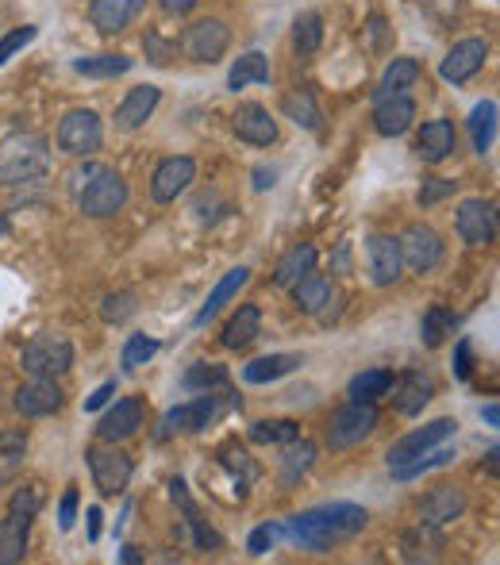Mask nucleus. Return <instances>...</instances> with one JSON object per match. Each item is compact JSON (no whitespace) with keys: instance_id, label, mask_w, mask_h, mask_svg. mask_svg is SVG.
<instances>
[{"instance_id":"obj_1","label":"nucleus","mask_w":500,"mask_h":565,"mask_svg":"<svg viewBox=\"0 0 500 565\" xmlns=\"http://www.w3.org/2000/svg\"><path fill=\"white\" fill-rule=\"evenodd\" d=\"M366 523H370L366 508H358V504H350V500H331V504H320V508H308V512L289 516L281 531L297 542L300 550L327 554L335 542L358 535Z\"/></svg>"},{"instance_id":"obj_2","label":"nucleus","mask_w":500,"mask_h":565,"mask_svg":"<svg viewBox=\"0 0 500 565\" xmlns=\"http://www.w3.org/2000/svg\"><path fill=\"white\" fill-rule=\"evenodd\" d=\"M50 170V143L43 135L0 139V185H31Z\"/></svg>"},{"instance_id":"obj_3","label":"nucleus","mask_w":500,"mask_h":565,"mask_svg":"<svg viewBox=\"0 0 500 565\" xmlns=\"http://www.w3.org/2000/svg\"><path fill=\"white\" fill-rule=\"evenodd\" d=\"M124 204H127V181L112 166H97V170L85 177L81 193H77V208L89 220H108V216L124 212Z\"/></svg>"},{"instance_id":"obj_4","label":"nucleus","mask_w":500,"mask_h":565,"mask_svg":"<svg viewBox=\"0 0 500 565\" xmlns=\"http://www.w3.org/2000/svg\"><path fill=\"white\" fill-rule=\"evenodd\" d=\"M20 366L31 377H62L74 369V346L62 335H35L20 354Z\"/></svg>"},{"instance_id":"obj_5","label":"nucleus","mask_w":500,"mask_h":565,"mask_svg":"<svg viewBox=\"0 0 500 565\" xmlns=\"http://www.w3.org/2000/svg\"><path fill=\"white\" fill-rule=\"evenodd\" d=\"M377 427V408L366 404V400H350L347 408H339L331 423H327L324 439L331 450H347V446H358L362 439H370Z\"/></svg>"},{"instance_id":"obj_6","label":"nucleus","mask_w":500,"mask_h":565,"mask_svg":"<svg viewBox=\"0 0 500 565\" xmlns=\"http://www.w3.org/2000/svg\"><path fill=\"white\" fill-rule=\"evenodd\" d=\"M100 143H104V127H100V116L89 112V108H74L66 112L62 123H58V150L70 154V158H89L97 154Z\"/></svg>"},{"instance_id":"obj_7","label":"nucleus","mask_w":500,"mask_h":565,"mask_svg":"<svg viewBox=\"0 0 500 565\" xmlns=\"http://www.w3.org/2000/svg\"><path fill=\"white\" fill-rule=\"evenodd\" d=\"M85 462H89V473H93V485H97L100 496H120L131 481V473H135L131 458L124 450H116V443L85 450Z\"/></svg>"},{"instance_id":"obj_8","label":"nucleus","mask_w":500,"mask_h":565,"mask_svg":"<svg viewBox=\"0 0 500 565\" xmlns=\"http://www.w3.org/2000/svg\"><path fill=\"white\" fill-rule=\"evenodd\" d=\"M397 243H400V262L412 273H431L443 262V239L427 223H408L397 235Z\"/></svg>"},{"instance_id":"obj_9","label":"nucleus","mask_w":500,"mask_h":565,"mask_svg":"<svg viewBox=\"0 0 500 565\" xmlns=\"http://www.w3.org/2000/svg\"><path fill=\"white\" fill-rule=\"evenodd\" d=\"M454 419L443 416V419H431V423H424V427H416V431H408L404 439H397V443L389 446V454H385V462H389V469H400L408 466V462H416L420 454H427L431 446L447 443L450 435H454Z\"/></svg>"},{"instance_id":"obj_10","label":"nucleus","mask_w":500,"mask_h":565,"mask_svg":"<svg viewBox=\"0 0 500 565\" xmlns=\"http://www.w3.org/2000/svg\"><path fill=\"white\" fill-rule=\"evenodd\" d=\"M227 47H231V31L224 20H197L181 35V50L200 66H216L227 54Z\"/></svg>"},{"instance_id":"obj_11","label":"nucleus","mask_w":500,"mask_h":565,"mask_svg":"<svg viewBox=\"0 0 500 565\" xmlns=\"http://www.w3.org/2000/svg\"><path fill=\"white\" fill-rule=\"evenodd\" d=\"M193 177H197V162H193L189 154L162 158L154 177H150V197L158 200V204H174V200L193 185Z\"/></svg>"},{"instance_id":"obj_12","label":"nucleus","mask_w":500,"mask_h":565,"mask_svg":"<svg viewBox=\"0 0 500 565\" xmlns=\"http://www.w3.org/2000/svg\"><path fill=\"white\" fill-rule=\"evenodd\" d=\"M216 396L204 393L197 396V400H185V404H177V408H170L166 416H162V439H170V435H197V431H204L208 423H212V416H216Z\"/></svg>"},{"instance_id":"obj_13","label":"nucleus","mask_w":500,"mask_h":565,"mask_svg":"<svg viewBox=\"0 0 500 565\" xmlns=\"http://www.w3.org/2000/svg\"><path fill=\"white\" fill-rule=\"evenodd\" d=\"M454 227H458L462 243L489 246L497 239V208L489 200H462L458 216H454Z\"/></svg>"},{"instance_id":"obj_14","label":"nucleus","mask_w":500,"mask_h":565,"mask_svg":"<svg viewBox=\"0 0 500 565\" xmlns=\"http://www.w3.org/2000/svg\"><path fill=\"white\" fill-rule=\"evenodd\" d=\"M485 58H489V43H485V39H462V43H454V47L447 50V58L439 62V77L450 81V85H466V81L485 66Z\"/></svg>"},{"instance_id":"obj_15","label":"nucleus","mask_w":500,"mask_h":565,"mask_svg":"<svg viewBox=\"0 0 500 565\" xmlns=\"http://www.w3.org/2000/svg\"><path fill=\"white\" fill-rule=\"evenodd\" d=\"M231 131L250 143V147H274L277 143V123L274 116L262 108V104H254V100H243L239 108H235V116H231Z\"/></svg>"},{"instance_id":"obj_16","label":"nucleus","mask_w":500,"mask_h":565,"mask_svg":"<svg viewBox=\"0 0 500 565\" xmlns=\"http://www.w3.org/2000/svg\"><path fill=\"white\" fill-rule=\"evenodd\" d=\"M62 389L54 385V377H31L27 385L16 389V412L24 419H43V416H54L58 408H62Z\"/></svg>"},{"instance_id":"obj_17","label":"nucleus","mask_w":500,"mask_h":565,"mask_svg":"<svg viewBox=\"0 0 500 565\" xmlns=\"http://www.w3.org/2000/svg\"><path fill=\"white\" fill-rule=\"evenodd\" d=\"M389 393H393V408L400 416H420L427 404L435 400V381L427 377L424 369H408V373L393 377Z\"/></svg>"},{"instance_id":"obj_18","label":"nucleus","mask_w":500,"mask_h":565,"mask_svg":"<svg viewBox=\"0 0 500 565\" xmlns=\"http://www.w3.org/2000/svg\"><path fill=\"white\" fill-rule=\"evenodd\" d=\"M139 427H143V400H139V396H124V400H116V404L100 416L97 435H100V443H124Z\"/></svg>"},{"instance_id":"obj_19","label":"nucleus","mask_w":500,"mask_h":565,"mask_svg":"<svg viewBox=\"0 0 500 565\" xmlns=\"http://www.w3.org/2000/svg\"><path fill=\"white\" fill-rule=\"evenodd\" d=\"M366 258H370V281H374V285H381V289H385V285H397L400 270H404L397 235H370Z\"/></svg>"},{"instance_id":"obj_20","label":"nucleus","mask_w":500,"mask_h":565,"mask_svg":"<svg viewBox=\"0 0 500 565\" xmlns=\"http://www.w3.org/2000/svg\"><path fill=\"white\" fill-rule=\"evenodd\" d=\"M416 123V100L408 93H397V97H385L374 104V131L385 135V139H397L408 127Z\"/></svg>"},{"instance_id":"obj_21","label":"nucleus","mask_w":500,"mask_h":565,"mask_svg":"<svg viewBox=\"0 0 500 565\" xmlns=\"http://www.w3.org/2000/svg\"><path fill=\"white\" fill-rule=\"evenodd\" d=\"M454 147H458V131H454L450 120H427L420 127V135H416V154L424 158L427 166L447 162L450 154H454Z\"/></svg>"},{"instance_id":"obj_22","label":"nucleus","mask_w":500,"mask_h":565,"mask_svg":"<svg viewBox=\"0 0 500 565\" xmlns=\"http://www.w3.org/2000/svg\"><path fill=\"white\" fill-rule=\"evenodd\" d=\"M466 512V496L454 485H439L435 492H427L420 504V527H443Z\"/></svg>"},{"instance_id":"obj_23","label":"nucleus","mask_w":500,"mask_h":565,"mask_svg":"<svg viewBox=\"0 0 500 565\" xmlns=\"http://www.w3.org/2000/svg\"><path fill=\"white\" fill-rule=\"evenodd\" d=\"M158 100H162V89H158V85H135V89L120 100V108H116V127H120V131H139V127L154 116Z\"/></svg>"},{"instance_id":"obj_24","label":"nucleus","mask_w":500,"mask_h":565,"mask_svg":"<svg viewBox=\"0 0 500 565\" xmlns=\"http://www.w3.org/2000/svg\"><path fill=\"white\" fill-rule=\"evenodd\" d=\"M147 0H93L89 4V20L100 35H120L139 12H143Z\"/></svg>"},{"instance_id":"obj_25","label":"nucleus","mask_w":500,"mask_h":565,"mask_svg":"<svg viewBox=\"0 0 500 565\" xmlns=\"http://www.w3.org/2000/svg\"><path fill=\"white\" fill-rule=\"evenodd\" d=\"M289 289H293V304H297L304 316H320L327 304H331V293H335L331 281L316 270H308L304 277H297Z\"/></svg>"},{"instance_id":"obj_26","label":"nucleus","mask_w":500,"mask_h":565,"mask_svg":"<svg viewBox=\"0 0 500 565\" xmlns=\"http://www.w3.org/2000/svg\"><path fill=\"white\" fill-rule=\"evenodd\" d=\"M27 539H31V516L8 512V516L0 519V565L24 562Z\"/></svg>"},{"instance_id":"obj_27","label":"nucleus","mask_w":500,"mask_h":565,"mask_svg":"<svg viewBox=\"0 0 500 565\" xmlns=\"http://www.w3.org/2000/svg\"><path fill=\"white\" fill-rule=\"evenodd\" d=\"M247 85H270V58L262 50H247L243 58H235L231 74H227V89L239 93Z\"/></svg>"},{"instance_id":"obj_28","label":"nucleus","mask_w":500,"mask_h":565,"mask_svg":"<svg viewBox=\"0 0 500 565\" xmlns=\"http://www.w3.org/2000/svg\"><path fill=\"white\" fill-rule=\"evenodd\" d=\"M258 331H262V312H258V304H243L231 320L224 323V346L227 350H243L258 339Z\"/></svg>"},{"instance_id":"obj_29","label":"nucleus","mask_w":500,"mask_h":565,"mask_svg":"<svg viewBox=\"0 0 500 565\" xmlns=\"http://www.w3.org/2000/svg\"><path fill=\"white\" fill-rule=\"evenodd\" d=\"M416 77H420V62H416V58H393V62L385 66L381 81H377L374 100H385V97H397V93H408V89L416 85Z\"/></svg>"},{"instance_id":"obj_30","label":"nucleus","mask_w":500,"mask_h":565,"mask_svg":"<svg viewBox=\"0 0 500 565\" xmlns=\"http://www.w3.org/2000/svg\"><path fill=\"white\" fill-rule=\"evenodd\" d=\"M293 369H300V354H266V358H254L250 366H243V381L250 385H270L289 377Z\"/></svg>"},{"instance_id":"obj_31","label":"nucleus","mask_w":500,"mask_h":565,"mask_svg":"<svg viewBox=\"0 0 500 565\" xmlns=\"http://www.w3.org/2000/svg\"><path fill=\"white\" fill-rule=\"evenodd\" d=\"M281 112H285V120H293L297 127H304V131H320V120H324L312 89H293V93H285Z\"/></svg>"},{"instance_id":"obj_32","label":"nucleus","mask_w":500,"mask_h":565,"mask_svg":"<svg viewBox=\"0 0 500 565\" xmlns=\"http://www.w3.org/2000/svg\"><path fill=\"white\" fill-rule=\"evenodd\" d=\"M316 258H320V250L312 243H297L281 262H277L274 270V285H281V289H289L297 277H304L308 270H316Z\"/></svg>"},{"instance_id":"obj_33","label":"nucleus","mask_w":500,"mask_h":565,"mask_svg":"<svg viewBox=\"0 0 500 565\" xmlns=\"http://www.w3.org/2000/svg\"><path fill=\"white\" fill-rule=\"evenodd\" d=\"M135 66V58L127 54H89V58H74V74L81 77H97V81H108V77H124L127 70Z\"/></svg>"},{"instance_id":"obj_34","label":"nucleus","mask_w":500,"mask_h":565,"mask_svg":"<svg viewBox=\"0 0 500 565\" xmlns=\"http://www.w3.org/2000/svg\"><path fill=\"white\" fill-rule=\"evenodd\" d=\"M316 462V443H308V439H293V443H285L281 450V485L289 489V485H297L300 473H308Z\"/></svg>"},{"instance_id":"obj_35","label":"nucleus","mask_w":500,"mask_h":565,"mask_svg":"<svg viewBox=\"0 0 500 565\" xmlns=\"http://www.w3.org/2000/svg\"><path fill=\"white\" fill-rule=\"evenodd\" d=\"M247 281H250L247 266H235V270H227L224 281H220V285H216V289L208 293V300H204V308L197 312V320H193V323H208V320H212V316H216V312H220V308H224L227 300L239 293V289H243Z\"/></svg>"},{"instance_id":"obj_36","label":"nucleus","mask_w":500,"mask_h":565,"mask_svg":"<svg viewBox=\"0 0 500 565\" xmlns=\"http://www.w3.org/2000/svg\"><path fill=\"white\" fill-rule=\"evenodd\" d=\"M389 389H393V369H362L358 377H350L347 396L374 404L377 396H389Z\"/></svg>"},{"instance_id":"obj_37","label":"nucleus","mask_w":500,"mask_h":565,"mask_svg":"<svg viewBox=\"0 0 500 565\" xmlns=\"http://www.w3.org/2000/svg\"><path fill=\"white\" fill-rule=\"evenodd\" d=\"M470 135H474V150L485 154L497 139V100H481L470 112Z\"/></svg>"},{"instance_id":"obj_38","label":"nucleus","mask_w":500,"mask_h":565,"mask_svg":"<svg viewBox=\"0 0 500 565\" xmlns=\"http://www.w3.org/2000/svg\"><path fill=\"white\" fill-rule=\"evenodd\" d=\"M181 385H185L189 393H212V389H224V385H231V377H227L224 366H212V362H193V366L185 369Z\"/></svg>"},{"instance_id":"obj_39","label":"nucleus","mask_w":500,"mask_h":565,"mask_svg":"<svg viewBox=\"0 0 500 565\" xmlns=\"http://www.w3.org/2000/svg\"><path fill=\"white\" fill-rule=\"evenodd\" d=\"M324 43V16L320 12H300L293 20V47L297 54H316Z\"/></svg>"},{"instance_id":"obj_40","label":"nucleus","mask_w":500,"mask_h":565,"mask_svg":"<svg viewBox=\"0 0 500 565\" xmlns=\"http://www.w3.org/2000/svg\"><path fill=\"white\" fill-rule=\"evenodd\" d=\"M300 435V427L293 419H258L254 427H250V439L262 446H285L293 443Z\"/></svg>"},{"instance_id":"obj_41","label":"nucleus","mask_w":500,"mask_h":565,"mask_svg":"<svg viewBox=\"0 0 500 565\" xmlns=\"http://www.w3.org/2000/svg\"><path fill=\"white\" fill-rule=\"evenodd\" d=\"M447 335H454V316H450L443 304H435V308H427L424 320H420V339L424 346H443L447 343Z\"/></svg>"},{"instance_id":"obj_42","label":"nucleus","mask_w":500,"mask_h":565,"mask_svg":"<svg viewBox=\"0 0 500 565\" xmlns=\"http://www.w3.org/2000/svg\"><path fill=\"white\" fill-rule=\"evenodd\" d=\"M450 458H454V450L450 446H431L427 454H420L416 462H408V466H400V469H393V477L397 481H412V477H420V473H427V469H439V466H447Z\"/></svg>"},{"instance_id":"obj_43","label":"nucleus","mask_w":500,"mask_h":565,"mask_svg":"<svg viewBox=\"0 0 500 565\" xmlns=\"http://www.w3.org/2000/svg\"><path fill=\"white\" fill-rule=\"evenodd\" d=\"M139 312V296L135 293H108L104 296V304H100V320L104 323H124L131 320Z\"/></svg>"},{"instance_id":"obj_44","label":"nucleus","mask_w":500,"mask_h":565,"mask_svg":"<svg viewBox=\"0 0 500 565\" xmlns=\"http://www.w3.org/2000/svg\"><path fill=\"white\" fill-rule=\"evenodd\" d=\"M154 354H158V339H150V335H127L124 354H120V366L139 369V366H147Z\"/></svg>"},{"instance_id":"obj_45","label":"nucleus","mask_w":500,"mask_h":565,"mask_svg":"<svg viewBox=\"0 0 500 565\" xmlns=\"http://www.w3.org/2000/svg\"><path fill=\"white\" fill-rule=\"evenodd\" d=\"M454 189H458V181H450V177H427L424 185H420V193H416V200H420V208H435L439 200L454 197Z\"/></svg>"},{"instance_id":"obj_46","label":"nucleus","mask_w":500,"mask_h":565,"mask_svg":"<svg viewBox=\"0 0 500 565\" xmlns=\"http://www.w3.org/2000/svg\"><path fill=\"white\" fill-rule=\"evenodd\" d=\"M35 35H39V27H31V24H24V27H12L8 35H0V66L16 54V50H24L27 43H35Z\"/></svg>"},{"instance_id":"obj_47","label":"nucleus","mask_w":500,"mask_h":565,"mask_svg":"<svg viewBox=\"0 0 500 565\" xmlns=\"http://www.w3.org/2000/svg\"><path fill=\"white\" fill-rule=\"evenodd\" d=\"M224 466L231 469V477H235V485H239V492L247 489L250 481L258 477V466H250V458L243 454V450H227L224 454Z\"/></svg>"},{"instance_id":"obj_48","label":"nucleus","mask_w":500,"mask_h":565,"mask_svg":"<svg viewBox=\"0 0 500 565\" xmlns=\"http://www.w3.org/2000/svg\"><path fill=\"white\" fill-rule=\"evenodd\" d=\"M39 508H43V489L39 485H24V489L12 492V504H8V512H24V516H39Z\"/></svg>"},{"instance_id":"obj_49","label":"nucleus","mask_w":500,"mask_h":565,"mask_svg":"<svg viewBox=\"0 0 500 565\" xmlns=\"http://www.w3.org/2000/svg\"><path fill=\"white\" fill-rule=\"evenodd\" d=\"M281 535H285V531H281L277 523H262V527H254V531H250L247 550L254 554V558H262L266 550H274V542L281 539Z\"/></svg>"},{"instance_id":"obj_50","label":"nucleus","mask_w":500,"mask_h":565,"mask_svg":"<svg viewBox=\"0 0 500 565\" xmlns=\"http://www.w3.org/2000/svg\"><path fill=\"white\" fill-rule=\"evenodd\" d=\"M143 50H147V62H154V66H166V62H170V58L177 54V43L162 39L158 31H147V35H143Z\"/></svg>"},{"instance_id":"obj_51","label":"nucleus","mask_w":500,"mask_h":565,"mask_svg":"<svg viewBox=\"0 0 500 565\" xmlns=\"http://www.w3.org/2000/svg\"><path fill=\"white\" fill-rule=\"evenodd\" d=\"M27 450V435L24 431H0V462L4 466H16Z\"/></svg>"},{"instance_id":"obj_52","label":"nucleus","mask_w":500,"mask_h":565,"mask_svg":"<svg viewBox=\"0 0 500 565\" xmlns=\"http://www.w3.org/2000/svg\"><path fill=\"white\" fill-rule=\"evenodd\" d=\"M77 504H81V496H77V485H70V489L62 492V500H58V527H62V531H70V527H74Z\"/></svg>"},{"instance_id":"obj_53","label":"nucleus","mask_w":500,"mask_h":565,"mask_svg":"<svg viewBox=\"0 0 500 565\" xmlns=\"http://www.w3.org/2000/svg\"><path fill=\"white\" fill-rule=\"evenodd\" d=\"M170 500H174L177 508L185 512V519H193V516H197V504L189 500V485H185L181 477H174V481H170Z\"/></svg>"},{"instance_id":"obj_54","label":"nucleus","mask_w":500,"mask_h":565,"mask_svg":"<svg viewBox=\"0 0 500 565\" xmlns=\"http://www.w3.org/2000/svg\"><path fill=\"white\" fill-rule=\"evenodd\" d=\"M112 396H116V381H104L97 393L85 400V412H100V408H104V404H108Z\"/></svg>"},{"instance_id":"obj_55","label":"nucleus","mask_w":500,"mask_h":565,"mask_svg":"<svg viewBox=\"0 0 500 565\" xmlns=\"http://www.w3.org/2000/svg\"><path fill=\"white\" fill-rule=\"evenodd\" d=\"M470 369H474V366H470V343L462 339V343H458V350H454V373L466 381V377H470Z\"/></svg>"},{"instance_id":"obj_56","label":"nucleus","mask_w":500,"mask_h":565,"mask_svg":"<svg viewBox=\"0 0 500 565\" xmlns=\"http://www.w3.org/2000/svg\"><path fill=\"white\" fill-rule=\"evenodd\" d=\"M158 4H162L166 16H189L197 8V0H158Z\"/></svg>"},{"instance_id":"obj_57","label":"nucleus","mask_w":500,"mask_h":565,"mask_svg":"<svg viewBox=\"0 0 500 565\" xmlns=\"http://www.w3.org/2000/svg\"><path fill=\"white\" fill-rule=\"evenodd\" d=\"M274 177H277L274 170H266V166H258V170H254V189H258V193H266V189L274 185Z\"/></svg>"},{"instance_id":"obj_58","label":"nucleus","mask_w":500,"mask_h":565,"mask_svg":"<svg viewBox=\"0 0 500 565\" xmlns=\"http://www.w3.org/2000/svg\"><path fill=\"white\" fill-rule=\"evenodd\" d=\"M85 516H89V539L97 542V539H100V519H104V516H100V508H97V504H93V508L85 512Z\"/></svg>"},{"instance_id":"obj_59","label":"nucleus","mask_w":500,"mask_h":565,"mask_svg":"<svg viewBox=\"0 0 500 565\" xmlns=\"http://www.w3.org/2000/svg\"><path fill=\"white\" fill-rule=\"evenodd\" d=\"M481 416H485V423H489V427H497V423H500V408H497V404H485V412H481Z\"/></svg>"},{"instance_id":"obj_60","label":"nucleus","mask_w":500,"mask_h":565,"mask_svg":"<svg viewBox=\"0 0 500 565\" xmlns=\"http://www.w3.org/2000/svg\"><path fill=\"white\" fill-rule=\"evenodd\" d=\"M127 565H135V562H143V554H139V546H124V554H120Z\"/></svg>"},{"instance_id":"obj_61","label":"nucleus","mask_w":500,"mask_h":565,"mask_svg":"<svg viewBox=\"0 0 500 565\" xmlns=\"http://www.w3.org/2000/svg\"><path fill=\"white\" fill-rule=\"evenodd\" d=\"M4 231H8V220H4V212H0V239H4Z\"/></svg>"}]
</instances>
